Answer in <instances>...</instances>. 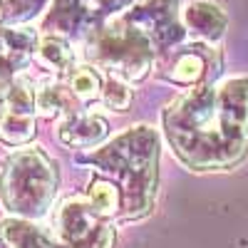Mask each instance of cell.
Here are the masks:
<instances>
[{"mask_svg": "<svg viewBox=\"0 0 248 248\" xmlns=\"http://www.w3.org/2000/svg\"><path fill=\"white\" fill-rule=\"evenodd\" d=\"M184 28L186 32H191L206 43H216L221 40L223 30H226V23L229 17L226 13L216 5V3H209V0H196V3H189L184 8Z\"/></svg>", "mask_w": 248, "mask_h": 248, "instance_id": "cell-9", "label": "cell"}, {"mask_svg": "<svg viewBox=\"0 0 248 248\" xmlns=\"http://www.w3.org/2000/svg\"><path fill=\"white\" fill-rule=\"evenodd\" d=\"M35 137V117L32 114H17V112H5L0 114V141L8 147H20L28 144Z\"/></svg>", "mask_w": 248, "mask_h": 248, "instance_id": "cell-13", "label": "cell"}, {"mask_svg": "<svg viewBox=\"0 0 248 248\" xmlns=\"http://www.w3.org/2000/svg\"><path fill=\"white\" fill-rule=\"evenodd\" d=\"M107 132H109L107 119L97 114H72L70 119L62 122L60 141L67 144V147H90V144L105 139Z\"/></svg>", "mask_w": 248, "mask_h": 248, "instance_id": "cell-11", "label": "cell"}, {"mask_svg": "<svg viewBox=\"0 0 248 248\" xmlns=\"http://www.w3.org/2000/svg\"><path fill=\"white\" fill-rule=\"evenodd\" d=\"M72 50L70 45L65 43L62 37H45V40H40V45H37V60L43 62V65L47 70H55V72H72Z\"/></svg>", "mask_w": 248, "mask_h": 248, "instance_id": "cell-14", "label": "cell"}, {"mask_svg": "<svg viewBox=\"0 0 248 248\" xmlns=\"http://www.w3.org/2000/svg\"><path fill=\"white\" fill-rule=\"evenodd\" d=\"M176 156L194 169H223L248 149V77L196 87L164 112Z\"/></svg>", "mask_w": 248, "mask_h": 248, "instance_id": "cell-1", "label": "cell"}, {"mask_svg": "<svg viewBox=\"0 0 248 248\" xmlns=\"http://www.w3.org/2000/svg\"><path fill=\"white\" fill-rule=\"evenodd\" d=\"M72 97H75V94H72L70 87L47 85V87H43V90L35 94V107H37V112L43 114V117L52 119V117H57V114H62V112H70Z\"/></svg>", "mask_w": 248, "mask_h": 248, "instance_id": "cell-15", "label": "cell"}, {"mask_svg": "<svg viewBox=\"0 0 248 248\" xmlns=\"http://www.w3.org/2000/svg\"><path fill=\"white\" fill-rule=\"evenodd\" d=\"M137 0H55L45 20V30L57 32L60 37L90 35L122 8L134 5Z\"/></svg>", "mask_w": 248, "mask_h": 248, "instance_id": "cell-5", "label": "cell"}, {"mask_svg": "<svg viewBox=\"0 0 248 248\" xmlns=\"http://www.w3.org/2000/svg\"><path fill=\"white\" fill-rule=\"evenodd\" d=\"M156 47L127 20L105 23L87 35V57L94 65L112 70L114 77L139 82L149 75Z\"/></svg>", "mask_w": 248, "mask_h": 248, "instance_id": "cell-4", "label": "cell"}, {"mask_svg": "<svg viewBox=\"0 0 248 248\" xmlns=\"http://www.w3.org/2000/svg\"><path fill=\"white\" fill-rule=\"evenodd\" d=\"M37 32L32 28H0V79L15 77L37 52Z\"/></svg>", "mask_w": 248, "mask_h": 248, "instance_id": "cell-8", "label": "cell"}, {"mask_svg": "<svg viewBox=\"0 0 248 248\" xmlns=\"http://www.w3.org/2000/svg\"><path fill=\"white\" fill-rule=\"evenodd\" d=\"M156 134L149 127H134L112 139L102 152L82 156V161L112 171L124 191L122 218H137L152 211L156 189Z\"/></svg>", "mask_w": 248, "mask_h": 248, "instance_id": "cell-2", "label": "cell"}, {"mask_svg": "<svg viewBox=\"0 0 248 248\" xmlns=\"http://www.w3.org/2000/svg\"><path fill=\"white\" fill-rule=\"evenodd\" d=\"M87 201L92 203V209L102 216V218H107V216H119L124 209V194L122 189H117V186L107 179H92L90 184V191H87Z\"/></svg>", "mask_w": 248, "mask_h": 248, "instance_id": "cell-12", "label": "cell"}, {"mask_svg": "<svg viewBox=\"0 0 248 248\" xmlns=\"http://www.w3.org/2000/svg\"><path fill=\"white\" fill-rule=\"evenodd\" d=\"M102 79L92 67H75L70 72V90L77 99L82 102H92L102 94Z\"/></svg>", "mask_w": 248, "mask_h": 248, "instance_id": "cell-16", "label": "cell"}, {"mask_svg": "<svg viewBox=\"0 0 248 248\" xmlns=\"http://www.w3.org/2000/svg\"><path fill=\"white\" fill-rule=\"evenodd\" d=\"M209 70V52L203 47H184V50H171V65L164 67L161 77L174 82V85H196L203 79Z\"/></svg>", "mask_w": 248, "mask_h": 248, "instance_id": "cell-10", "label": "cell"}, {"mask_svg": "<svg viewBox=\"0 0 248 248\" xmlns=\"http://www.w3.org/2000/svg\"><path fill=\"white\" fill-rule=\"evenodd\" d=\"M57 191L55 161L40 149H20L10 154L0 171V196L5 209L25 216H45Z\"/></svg>", "mask_w": 248, "mask_h": 248, "instance_id": "cell-3", "label": "cell"}, {"mask_svg": "<svg viewBox=\"0 0 248 248\" xmlns=\"http://www.w3.org/2000/svg\"><path fill=\"white\" fill-rule=\"evenodd\" d=\"M60 241L70 248H112L114 231L87 199H67L55 216Z\"/></svg>", "mask_w": 248, "mask_h": 248, "instance_id": "cell-6", "label": "cell"}, {"mask_svg": "<svg viewBox=\"0 0 248 248\" xmlns=\"http://www.w3.org/2000/svg\"><path fill=\"white\" fill-rule=\"evenodd\" d=\"M102 99H105V105L112 107L114 112H124L129 107V102H132V90H129V85L122 77L112 75L105 82V87H102Z\"/></svg>", "mask_w": 248, "mask_h": 248, "instance_id": "cell-17", "label": "cell"}, {"mask_svg": "<svg viewBox=\"0 0 248 248\" xmlns=\"http://www.w3.org/2000/svg\"><path fill=\"white\" fill-rule=\"evenodd\" d=\"M176 8L179 0H141L139 5H132L124 20L147 35L156 50L171 52L186 37V28L179 23Z\"/></svg>", "mask_w": 248, "mask_h": 248, "instance_id": "cell-7", "label": "cell"}]
</instances>
